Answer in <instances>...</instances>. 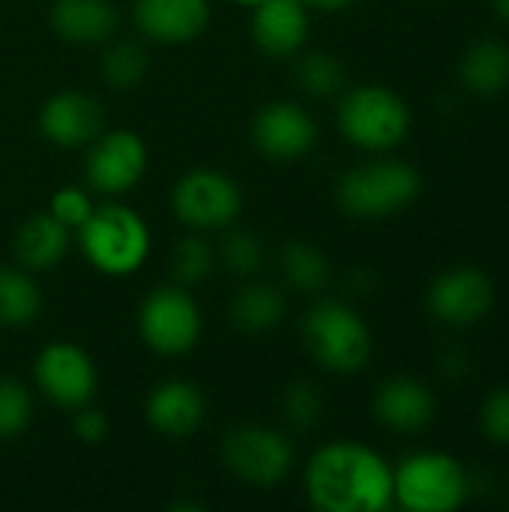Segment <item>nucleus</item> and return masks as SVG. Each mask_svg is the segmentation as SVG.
Listing matches in <instances>:
<instances>
[{
	"mask_svg": "<svg viewBox=\"0 0 509 512\" xmlns=\"http://www.w3.org/2000/svg\"><path fill=\"white\" fill-rule=\"evenodd\" d=\"M303 492L318 512H384L393 507V465L363 441H330L306 459Z\"/></svg>",
	"mask_w": 509,
	"mask_h": 512,
	"instance_id": "nucleus-1",
	"label": "nucleus"
},
{
	"mask_svg": "<svg viewBox=\"0 0 509 512\" xmlns=\"http://www.w3.org/2000/svg\"><path fill=\"white\" fill-rule=\"evenodd\" d=\"M423 192V174L399 156L372 153L336 183V204L351 219H387L408 210Z\"/></svg>",
	"mask_w": 509,
	"mask_h": 512,
	"instance_id": "nucleus-2",
	"label": "nucleus"
},
{
	"mask_svg": "<svg viewBox=\"0 0 509 512\" xmlns=\"http://www.w3.org/2000/svg\"><path fill=\"white\" fill-rule=\"evenodd\" d=\"M411 105L387 84H354L339 93V135L363 153H393L411 135Z\"/></svg>",
	"mask_w": 509,
	"mask_h": 512,
	"instance_id": "nucleus-3",
	"label": "nucleus"
},
{
	"mask_svg": "<svg viewBox=\"0 0 509 512\" xmlns=\"http://www.w3.org/2000/svg\"><path fill=\"white\" fill-rule=\"evenodd\" d=\"M75 240L84 261L108 279L135 276L153 249L150 225L126 204H96Z\"/></svg>",
	"mask_w": 509,
	"mask_h": 512,
	"instance_id": "nucleus-4",
	"label": "nucleus"
},
{
	"mask_svg": "<svg viewBox=\"0 0 509 512\" xmlns=\"http://www.w3.org/2000/svg\"><path fill=\"white\" fill-rule=\"evenodd\" d=\"M474 495V474L444 450H414L393 465V507L456 512Z\"/></svg>",
	"mask_w": 509,
	"mask_h": 512,
	"instance_id": "nucleus-5",
	"label": "nucleus"
},
{
	"mask_svg": "<svg viewBox=\"0 0 509 512\" xmlns=\"http://www.w3.org/2000/svg\"><path fill=\"white\" fill-rule=\"evenodd\" d=\"M300 336L309 357L339 378L363 372L375 351L369 321L345 300H318L303 315Z\"/></svg>",
	"mask_w": 509,
	"mask_h": 512,
	"instance_id": "nucleus-6",
	"label": "nucleus"
},
{
	"mask_svg": "<svg viewBox=\"0 0 509 512\" xmlns=\"http://www.w3.org/2000/svg\"><path fill=\"white\" fill-rule=\"evenodd\" d=\"M135 327L147 351L177 360L198 348L204 333V312L189 288L168 282L141 300Z\"/></svg>",
	"mask_w": 509,
	"mask_h": 512,
	"instance_id": "nucleus-7",
	"label": "nucleus"
},
{
	"mask_svg": "<svg viewBox=\"0 0 509 512\" xmlns=\"http://www.w3.org/2000/svg\"><path fill=\"white\" fill-rule=\"evenodd\" d=\"M219 459L234 480L255 489H273L288 480L297 453L288 432L264 423H240L222 435Z\"/></svg>",
	"mask_w": 509,
	"mask_h": 512,
	"instance_id": "nucleus-8",
	"label": "nucleus"
},
{
	"mask_svg": "<svg viewBox=\"0 0 509 512\" xmlns=\"http://www.w3.org/2000/svg\"><path fill=\"white\" fill-rule=\"evenodd\" d=\"M171 213L186 231L216 234L231 228L243 213L240 183L219 168H189L171 189Z\"/></svg>",
	"mask_w": 509,
	"mask_h": 512,
	"instance_id": "nucleus-9",
	"label": "nucleus"
},
{
	"mask_svg": "<svg viewBox=\"0 0 509 512\" xmlns=\"http://www.w3.org/2000/svg\"><path fill=\"white\" fill-rule=\"evenodd\" d=\"M33 387L51 405L75 411L96 399L99 372L93 357L81 345L69 339H54L42 345L33 360Z\"/></svg>",
	"mask_w": 509,
	"mask_h": 512,
	"instance_id": "nucleus-10",
	"label": "nucleus"
},
{
	"mask_svg": "<svg viewBox=\"0 0 509 512\" xmlns=\"http://www.w3.org/2000/svg\"><path fill=\"white\" fill-rule=\"evenodd\" d=\"M498 291L492 276L477 264H456L441 270L426 288L429 315L453 330L477 327L495 309Z\"/></svg>",
	"mask_w": 509,
	"mask_h": 512,
	"instance_id": "nucleus-11",
	"label": "nucleus"
},
{
	"mask_svg": "<svg viewBox=\"0 0 509 512\" xmlns=\"http://www.w3.org/2000/svg\"><path fill=\"white\" fill-rule=\"evenodd\" d=\"M84 150L87 189L105 198L132 192L150 165V147L135 129H105Z\"/></svg>",
	"mask_w": 509,
	"mask_h": 512,
	"instance_id": "nucleus-12",
	"label": "nucleus"
},
{
	"mask_svg": "<svg viewBox=\"0 0 509 512\" xmlns=\"http://www.w3.org/2000/svg\"><path fill=\"white\" fill-rule=\"evenodd\" d=\"M249 138L270 162H300L318 144V120L300 102L273 99L255 111Z\"/></svg>",
	"mask_w": 509,
	"mask_h": 512,
	"instance_id": "nucleus-13",
	"label": "nucleus"
},
{
	"mask_svg": "<svg viewBox=\"0 0 509 512\" xmlns=\"http://www.w3.org/2000/svg\"><path fill=\"white\" fill-rule=\"evenodd\" d=\"M39 135L63 150H78L105 132V108L87 90H57L36 114Z\"/></svg>",
	"mask_w": 509,
	"mask_h": 512,
	"instance_id": "nucleus-14",
	"label": "nucleus"
},
{
	"mask_svg": "<svg viewBox=\"0 0 509 512\" xmlns=\"http://www.w3.org/2000/svg\"><path fill=\"white\" fill-rule=\"evenodd\" d=\"M435 411H438L435 393L411 375H390L372 393L375 423L396 435H417L429 429Z\"/></svg>",
	"mask_w": 509,
	"mask_h": 512,
	"instance_id": "nucleus-15",
	"label": "nucleus"
},
{
	"mask_svg": "<svg viewBox=\"0 0 509 512\" xmlns=\"http://www.w3.org/2000/svg\"><path fill=\"white\" fill-rule=\"evenodd\" d=\"M144 420L156 435L183 441L204 426L207 399L198 384H192L186 378H165L147 393Z\"/></svg>",
	"mask_w": 509,
	"mask_h": 512,
	"instance_id": "nucleus-16",
	"label": "nucleus"
},
{
	"mask_svg": "<svg viewBox=\"0 0 509 512\" xmlns=\"http://www.w3.org/2000/svg\"><path fill=\"white\" fill-rule=\"evenodd\" d=\"M132 24L144 42L186 45L210 24V0H132Z\"/></svg>",
	"mask_w": 509,
	"mask_h": 512,
	"instance_id": "nucleus-17",
	"label": "nucleus"
},
{
	"mask_svg": "<svg viewBox=\"0 0 509 512\" xmlns=\"http://www.w3.org/2000/svg\"><path fill=\"white\" fill-rule=\"evenodd\" d=\"M312 30L309 3L303 0H261L252 9V39L270 60L297 57Z\"/></svg>",
	"mask_w": 509,
	"mask_h": 512,
	"instance_id": "nucleus-18",
	"label": "nucleus"
},
{
	"mask_svg": "<svg viewBox=\"0 0 509 512\" xmlns=\"http://www.w3.org/2000/svg\"><path fill=\"white\" fill-rule=\"evenodd\" d=\"M48 21L69 45H105L120 30V6L114 0H54Z\"/></svg>",
	"mask_w": 509,
	"mask_h": 512,
	"instance_id": "nucleus-19",
	"label": "nucleus"
},
{
	"mask_svg": "<svg viewBox=\"0 0 509 512\" xmlns=\"http://www.w3.org/2000/svg\"><path fill=\"white\" fill-rule=\"evenodd\" d=\"M72 249V231L57 222L48 210L27 216L12 234V255L15 264L30 273L54 270Z\"/></svg>",
	"mask_w": 509,
	"mask_h": 512,
	"instance_id": "nucleus-20",
	"label": "nucleus"
},
{
	"mask_svg": "<svg viewBox=\"0 0 509 512\" xmlns=\"http://www.w3.org/2000/svg\"><path fill=\"white\" fill-rule=\"evenodd\" d=\"M288 315V297L279 285L264 282V279H243V285L231 294L228 303V318L234 330L261 336L276 330Z\"/></svg>",
	"mask_w": 509,
	"mask_h": 512,
	"instance_id": "nucleus-21",
	"label": "nucleus"
},
{
	"mask_svg": "<svg viewBox=\"0 0 509 512\" xmlns=\"http://www.w3.org/2000/svg\"><path fill=\"white\" fill-rule=\"evenodd\" d=\"M459 81L468 93L492 99L509 90V45L504 39L486 36L465 48L459 60Z\"/></svg>",
	"mask_w": 509,
	"mask_h": 512,
	"instance_id": "nucleus-22",
	"label": "nucleus"
},
{
	"mask_svg": "<svg viewBox=\"0 0 509 512\" xmlns=\"http://www.w3.org/2000/svg\"><path fill=\"white\" fill-rule=\"evenodd\" d=\"M42 315V288L36 273L18 264H0V327L27 330Z\"/></svg>",
	"mask_w": 509,
	"mask_h": 512,
	"instance_id": "nucleus-23",
	"label": "nucleus"
},
{
	"mask_svg": "<svg viewBox=\"0 0 509 512\" xmlns=\"http://www.w3.org/2000/svg\"><path fill=\"white\" fill-rule=\"evenodd\" d=\"M282 279L300 294H318L330 282V261L321 246L309 240H291L279 252Z\"/></svg>",
	"mask_w": 509,
	"mask_h": 512,
	"instance_id": "nucleus-24",
	"label": "nucleus"
},
{
	"mask_svg": "<svg viewBox=\"0 0 509 512\" xmlns=\"http://www.w3.org/2000/svg\"><path fill=\"white\" fill-rule=\"evenodd\" d=\"M105 54L99 63V75L111 90H132L144 81L150 69V54L141 39H111L105 42Z\"/></svg>",
	"mask_w": 509,
	"mask_h": 512,
	"instance_id": "nucleus-25",
	"label": "nucleus"
},
{
	"mask_svg": "<svg viewBox=\"0 0 509 512\" xmlns=\"http://www.w3.org/2000/svg\"><path fill=\"white\" fill-rule=\"evenodd\" d=\"M219 258H216V246L207 240V234H198V231H189L186 237L177 240V246L171 249V258H168V270H171V282L174 285H183V288H192V285H201L213 276Z\"/></svg>",
	"mask_w": 509,
	"mask_h": 512,
	"instance_id": "nucleus-26",
	"label": "nucleus"
},
{
	"mask_svg": "<svg viewBox=\"0 0 509 512\" xmlns=\"http://www.w3.org/2000/svg\"><path fill=\"white\" fill-rule=\"evenodd\" d=\"M297 87L312 99H330L345 90V66L333 51H300L297 54Z\"/></svg>",
	"mask_w": 509,
	"mask_h": 512,
	"instance_id": "nucleus-27",
	"label": "nucleus"
},
{
	"mask_svg": "<svg viewBox=\"0 0 509 512\" xmlns=\"http://www.w3.org/2000/svg\"><path fill=\"white\" fill-rule=\"evenodd\" d=\"M216 258L234 279H252V276L261 273V267L267 261V252H264V243H261V237L255 231L237 228V222H234L231 228L222 231Z\"/></svg>",
	"mask_w": 509,
	"mask_h": 512,
	"instance_id": "nucleus-28",
	"label": "nucleus"
},
{
	"mask_svg": "<svg viewBox=\"0 0 509 512\" xmlns=\"http://www.w3.org/2000/svg\"><path fill=\"white\" fill-rule=\"evenodd\" d=\"M279 414L294 432H312L324 417V396L312 381H291L279 396Z\"/></svg>",
	"mask_w": 509,
	"mask_h": 512,
	"instance_id": "nucleus-29",
	"label": "nucleus"
},
{
	"mask_svg": "<svg viewBox=\"0 0 509 512\" xmlns=\"http://www.w3.org/2000/svg\"><path fill=\"white\" fill-rule=\"evenodd\" d=\"M33 420V390L18 378H0V441L18 438Z\"/></svg>",
	"mask_w": 509,
	"mask_h": 512,
	"instance_id": "nucleus-30",
	"label": "nucleus"
},
{
	"mask_svg": "<svg viewBox=\"0 0 509 512\" xmlns=\"http://www.w3.org/2000/svg\"><path fill=\"white\" fill-rule=\"evenodd\" d=\"M96 210L93 192L81 189V186H60L51 198H48V213L63 222L72 234L90 219V213Z\"/></svg>",
	"mask_w": 509,
	"mask_h": 512,
	"instance_id": "nucleus-31",
	"label": "nucleus"
},
{
	"mask_svg": "<svg viewBox=\"0 0 509 512\" xmlns=\"http://www.w3.org/2000/svg\"><path fill=\"white\" fill-rule=\"evenodd\" d=\"M480 432L489 444L509 447V384L495 387L480 405Z\"/></svg>",
	"mask_w": 509,
	"mask_h": 512,
	"instance_id": "nucleus-32",
	"label": "nucleus"
},
{
	"mask_svg": "<svg viewBox=\"0 0 509 512\" xmlns=\"http://www.w3.org/2000/svg\"><path fill=\"white\" fill-rule=\"evenodd\" d=\"M108 429H111V426H108L105 411L93 408V402L72 411V435H75L81 444H87V447L102 444V441L108 438Z\"/></svg>",
	"mask_w": 509,
	"mask_h": 512,
	"instance_id": "nucleus-33",
	"label": "nucleus"
},
{
	"mask_svg": "<svg viewBox=\"0 0 509 512\" xmlns=\"http://www.w3.org/2000/svg\"><path fill=\"white\" fill-rule=\"evenodd\" d=\"M438 366H441V375H444V378H450V381H465V378L471 375V354H468L462 345H447V348L441 351Z\"/></svg>",
	"mask_w": 509,
	"mask_h": 512,
	"instance_id": "nucleus-34",
	"label": "nucleus"
},
{
	"mask_svg": "<svg viewBox=\"0 0 509 512\" xmlns=\"http://www.w3.org/2000/svg\"><path fill=\"white\" fill-rule=\"evenodd\" d=\"M357 0H309V6H315V9H321V12H345V9H351Z\"/></svg>",
	"mask_w": 509,
	"mask_h": 512,
	"instance_id": "nucleus-35",
	"label": "nucleus"
},
{
	"mask_svg": "<svg viewBox=\"0 0 509 512\" xmlns=\"http://www.w3.org/2000/svg\"><path fill=\"white\" fill-rule=\"evenodd\" d=\"M489 3H492L495 15H498L504 24H509V0H489Z\"/></svg>",
	"mask_w": 509,
	"mask_h": 512,
	"instance_id": "nucleus-36",
	"label": "nucleus"
},
{
	"mask_svg": "<svg viewBox=\"0 0 509 512\" xmlns=\"http://www.w3.org/2000/svg\"><path fill=\"white\" fill-rule=\"evenodd\" d=\"M231 3H237V6H243V9H255L261 0H231Z\"/></svg>",
	"mask_w": 509,
	"mask_h": 512,
	"instance_id": "nucleus-37",
	"label": "nucleus"
},
{
	"mask_svg": "<svg viewBox=\"0 0 509 512\" xmlns=\"http://www.w3.org/2000/svg\"><path fill=\"white\" fill-rule=\"evenodd\" d=\"M303 3H309V0H303Z\"/></svg>",
	"mask_w": 509,
	"mask_h": 512,
	"instance_id": "nucleus-38",
	"label": "nucleus"
}]
</instances>
